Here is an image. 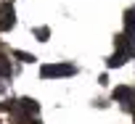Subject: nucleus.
<instances>
[{
	"label": "nucleus",
	"mask_w": 135,
	"mask_h": 124,
	"mask_svg": "<svg viewBox=\"0 0 135 124\" xmlns=\"http://www.w3.org/2000/svg\"><path fill=\"white\" fill-rule=\"evenodd\" d=\"M77 74V66L74 64H45L40 69V77L42 79H50V77H72Z\"/></svg>",
	"instance_id": "nucleus-1"
},
{
	"label": "nucleus",
	"mask_w": 135,
	"mask_h": 124,
	"mask_svg": "<svg viewBox=\"0 0 135 124\" xmlns=\"http://www.w3.org/2000/svg\"><path fill=\"white\" fill-rule=\"evenodd\" d=\"M114 100H117V103H122V108H124V111H130V113L135 116V90H132V87L119 85V87L114 90Z\"/></svg>",
	"instance_id": "nucleus-2"
},
{
	"label": "nucleus",
	"mask_w": 135,
	"mask_h": 124,
	"mask_svg": "<svg viewBox=\"0 0 135 124\" xmlns=\"http://www.w3.org/2000/svg\"><path fill=\"white\" fill-rule=\"evenodd\" d=\"M13 24H16L13 6H11V3H0V32H6V29H13Z\"/></svg>",
	"instance_id": "nucleus-3"
},
{
	"label": "nucleus",
	"mask_w": 135,
	"mask_h": 124,
	"mask_svg": "<svg viewBox=\"0 0 135 124\" xmlns=\"http://www.w3.org/2000/svg\"><path fill=\"white\" fill-rule=\"evenodd\" d=\"M130 42H135V8L124 11V32H122Z\"/></svg>",
	"instance_id": "nucleus-4"
},
{
	"label": "nucleus",
	"mask_w": 135,
	"mask_h": 124,
	"mask_svg": "<svg viewBox=\"0 0 135 124\" xmlns=\"http://www.w3.org/2000/svg\"><path fill=\"white\" fill-rule=\"evenodd\" d=\"M19 106H21V111H24L27 116H35V113L40 111L37 100H32V98H21V100H19Z\"/></svg>",
	"instance_id": "nucleus-5"
},
{
	"label": "nucleus",
	"mask_w": 135,
	"mask_h": 124,
	"mask_svg": "<svg viewBox=\"0 0 135 124\" xmlns=\"http://www.w3.org/2000/svg\"><path fill=\"white\" fill-rule=\"evenodd\" d=\"M127 58H130V55H124V53H119V50H117V53L106 61V66H109V69H117V66H122V64H124Z\"/></svg>",
	"instance_id": "nucleus-6"
},
{
	"label": "nucleus",
	"mask_w": 135,
	"mask_h": 124,
	"mask_svg": "<svg viewBox=\"0 0 135 124\" xmlns=\"http://www.w3.org/2000/svg\"><path fill=\"white\" fill-rule=\"evenodd\" d=\"M13 74V69H11V61L6 58V55H0V77H11Z\"/></svg>",
	"instance_id": "nucleus-7"
},
{
	"label": "nucleus",
	"mask_w": 135,
	"mask_h": 124,
	"mask_svg": "<svg viewBox=\"0 0 135 124\" xmlns=\"http://www.w3.org/2000/svg\"><path fill=\"white\" fill-rule=\"evenodd\" d=\"M13 58H19V61H24V64H32V61H37L35 55H29V53H24V50H13Z\"/></svg>",
	"instance_id": "nucleus-8"
},
{
	"label": "nucleus",
	"mask_w": 135,
	"mask_h": 124,
	"mask_svg": "<svg viewBox=\"0 0 135 124\" xmlns=\"http://www.w3.org/2000/svg\"><path fill=\"white\" fill-rule=\"evenodd\" d=\"M48 34H50V29H48V27H37V29H35V37H37V40H42V42L48 40Z\"/></svg>",
	"instance_id": "nucleus-9"
},
{
	"label": "nucleus",
	"mask_w": 135,
	"mask_h": 124,
	"mask_svg": "<svg viewBox=\"0 0 135 124\" xmlns=\"http://www.w3.org/2000/svg\"><path fill=\"white\" fill-rule=\"evenodd\" d=\"M3 90H6V87H3V82H0V92H3Z\"/></svg>",
	"instance_id": "nucleus-10"
},
{
	"label": "nucleus",
	"mask_w": 135,
	"mask_h": 124,
	"mask_svg": "<svg viewBox=\"0 0 135 124\" xmlns=\"http://www.w3.org/2000/svg\"><path fill=\"white\" fill-rule=\"evenodd\" d=\"M35 124H40V121H35Z\"/></svg>",
	"instance_id": "nucleus-11"
}]
</instances>
